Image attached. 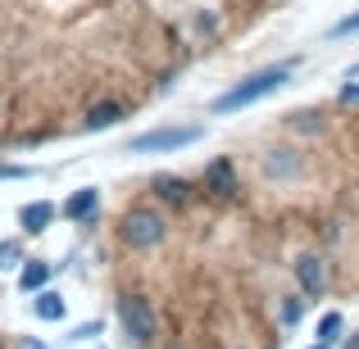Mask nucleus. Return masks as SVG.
I'll return each instance as SVG.
<instances>
[{
	"label": "nucleus",
	"mask_w": 359,
	"mask_h": 349,
	"mask_svg": "<svg viewBox=\"0 0 359 349\" xmlns=\"http://www.w3.org/2000/svg\"><path fill=\"white\" fill-rule=\"evenodd\" d=\"M291 69L296 64L291 59H282V64H269V69H259V73H250L245 82H237L232 91H223V96H214V114H237V109L245 105H255V100H264V96H273V91L282 87V82L291 78Z\"/></svg>",
	"instance_id": "1"
},
{
	"label": "nucleus",
	"mask_w": 359,
	"mask_h": 349,
	"mask_svg": "<svg viewBox=\"0 0 359 349\" xmlns=\"http://www.w3.org/2000/svg\"><path fill=\"white\" fill-rule=\"evenodd\" d=\"M205 136V127H155V131H146V136H137L132 141V155H164V150H182V145H196V141Z\"/></svg>",
	"instance_id": "2"
},
{
	"label": "nucleus",
	"mask_w": 359,
	"mask_h": 349,
	"mask_svg": "<svg viewBox=\"0 0 359 349\" xmlns=\"http://www.w3.org/2000/svg\"><path fill=\"white\" fill-rule=\"evenodd\" d=\"M123 245H132V250H150V245H159L164 241V218H159L155 209H132V213H123Z\"/></svg>",
	"instance_id": "3"
},
{
	"label": "nucleus",
	"mask_w": 359,
	"mask_h": 349,
	"mask_svg": "<svg viewBox=\"0 0 359 349\" xmlns=\"http://www.w3.org/2000/svg\"><path fill=\"white\" fill-rule=\"evenodd\" d=\"M118 322L137 345H146L150 336H155V308H150V299L137 295V290H128V295L118 299Z\"/></svg>",
	"instance_id": "4"
},
{
	"label": "nucleus",
	"mask_w": 359,
	"mask_h": 349,
	"mask_svg": "<svg viewBox=\"0 0 359 349\" xmlns=\"http://www.w3.org/2000/svg\"><path fill=\"white\" fill-rule=\"evenodd\" d=\"M296 281H300L305 295H323V286H327L323 259H318V254H300V259H296Z\"/></svg>",
	"instance_id": "5"
},
{
	"label": "nucleus",
	"mask_w": 359,
	"mask_h": 349,
	"mask_svg": "<svg viewBox=\"0 0 359 349\" xmlns=\"http://www.w3.org/2000/svg\"><path fill=\"white\" fill-rule=\"evenodd\" d=\"M205 191L210 195H232L237 191V168H232V159H214V164L205 168Z\"/></svg>",
	"instance_id": "6"
},
{
	"label": "nucleus",
	"mask_w": 359,
	"mask_h": 349,
	"mask_svg": "<svg viewBox=\"0 0 359 349\" xmlns=\"http://www.w3.org/2000/svg\"><path fill=\"white\" fill-rule=\"evenodd\" d=\"M50 222H55V204H46V200H32V204L18 209V227H23L27 236H41Z\"/></svg>",
	"instance_id": "7"
},
{
	"label": "nucleus",
	"mask_w": 359,
	"mask_h": 349,
	"mask_svg": "<svg viewBox=\"0 0 359 349\" xmlns=\"http://www.w3.org/2000/svg\"><path fill=\"white\" fill-rule=\"evenodd\" d=\"M123 114H128V109H123L118 100H100V105L87 109V118H82V131H105V127H114Z\"/></svg>",
	"instance_id": "8"
},
{
	"label": "nucleus",
	"mask_w": 359,
	"mask_h": 349,
	"mask_svg": "<svg viewBox=\"0 0 359 349\" xmlns=\"http://www.w3.org/2000/svg\"><path fill=\"white\" fill-rule=\"evenodd\" d=\"M96 204H100V191H96V186H82V191H73V195H69L64 213H69L73 222H87L91 213H96Z\"/></svg>",
	"instance_id": "9"
},
{
	"label": "nucleus",
	"mask_w": 359,
	"mask_h": 349,
	"mask_svg": "<svg viewBox=\"0 0 359 349\" xmlns=\"http://www.w3.org/2000/svg\"><path fill=\"white\" fill-rule=\"evenodd\" d=\"M32 313L41 318V322H60L64 318V295H55V290H36V304H32Z\"/></svg>",
	"instance_id": "10"
},
{
	"label": "nucleus",
	"mask_w": 359,
	"mask_h": 349,
	"mask_svg": "<svg viewBox=\"0 0 359 349\" xmlns=\"http://www.w3.org/2000/svg\"><path fill=\"white\" fill-rule=\"evenodd\" d=\"M150 186H155L159 200H168V204H187V195H191V186H187L182 177H155Z\"/></svg>",
	"instance_id": "11"
},
{
	"label": "nucleus",
	"mask_w": 359,
	"mask_h": 349,
	"mask_svg": "<svg viewBox=\"0 0 359 349\" xmlns=\"http://www.w3.org/2000/svg\"><path fill=\"white\" fill-rule=\"evenodd\" d=\"M46 281H50V263L27 259V263H23V272H18V286H23V290H41Z\"/></svg>",
	"instance_id": "12"
},
{
	"label": "nucleus",
	"mask_w": 359,
	"mask_h": 349,
	"mask_svg": "<svg viewBox=\"0 0 359 349\" xmlns=\"http://www.w3.org/2000/svg\"><path fill=\"white\" fill-rule=\"evenodd\" d=\"M341 327H346L341 313H327L323 322H318V345H314V349H332L337 341H341Z\"/></svg>",
	"instance_id": "13"
},
{
	"label": "nucleus",
	"mask_w": 359,
	"mask_h": 349,
	"mask_svg": "<svg viewBox=\"0 0 359 349\" xmlns=\"http://www.w3.org/2000/svg\"><path fill=\"white\" fill-rule=\"evenodd\" d=\"M300 168V159L291 155V150H273L269 155V177H287V173H296Z\"/></svg>",
	"instance_id": "14"
},
{
	"label": "nucleus",
	"mask_w": 359,
	"mask_h": 349,
	"mask_svg": "<svg viewBox=\"0 0 359 349\" xmlns=\"http://www.w3.org/2000/svg\"><path fill=\"white\" fill-rule=\"evenodd\" d=\"M300 318H305V299H300V295H291L287 304H282V322H287V327H296Z\"/></svg>",
	"instance_id": "15"
},
{
	"label": "nucleus",
	"mask_w": 359,
	"mask_h": 349,
	"mask_svg": "<svg viewBox=\"0 0 359 349\" xmlns=\"http://www.w3.org/2000/svg\"><path fill=\"white\" fill-rule=\"evenodd\" d=\"M18 259H23V245L18 241H0V268H14Z\"/></svg>",
	"instance_id": "16"
},
{
	"label": "nucleus",
	"mask_w": 359,
	"mask_h": 349,
	"mask_svg": "<svg viewBox=\"0 0 359 349\" xmlns=\"http://www.w3.org/2000/svg\"><path fill=\"white\" fill-rule=\"evenodd\" d=\"M332 32H337V36H346V32H359V14H351V18H341V23H337Z\"/></svg>",
	"instance_id": "17"
},
{
	"label": "nucleus",
	"mask_w": 359,
	"mask_h": 349,
	"mask_svg": "<svg viewBox=\"0 0 359 349\" xmlns=\"http://www.w3.org/2000/svg\"><path fill=\"white\" fill-rule=\"evenodd\" d=\"M0 177H27V168H18V164H5V168H0Z\"/></svg>",
	"instance_id": "18"
},
{
	"label": "nucleus",
	"mask_w": 359,
	"mask_h": 349,
	"mask_svg": "<svg viewBox=\"0 0 359 349\" xmlns=\"http://www.w3.org/2000/svg\"><path fill=\"white\" fill-rule=\"evenodd\" d=\"M341 100H346V105H359V87H346V91H341Z\"/></svg>",
	"instance_id": "19"
},
{
	"label": "nucleus",
	"mask_w": 359,
	"mask_h": 349,
	"mask_svg": "<svg viewBox=\"0 0 359 349\" xmlns=\"http://www.w3.org/2000/svg\"><path fill=\"white\" fill-rule=\"evenodd\" d=\"M341 349H359V332H355V336H351V341H346Z\"/></svg>",
	"instance_id": "20"
},
{
	"label": "nucleus",
	"mask_w": 359,
	"mask_h": 349,
	"mask_svg": "<svg viewBox=\"0 0 359 349\" xmlns=\"http://www.w3.org/2000/svg\"><path fill=\"white\" fill-rule=\"evenodd\" d=\"M23 349H46V345L41 341H23Z\"/></svg>",
	"instance_id": "21"
}]
</instances>
